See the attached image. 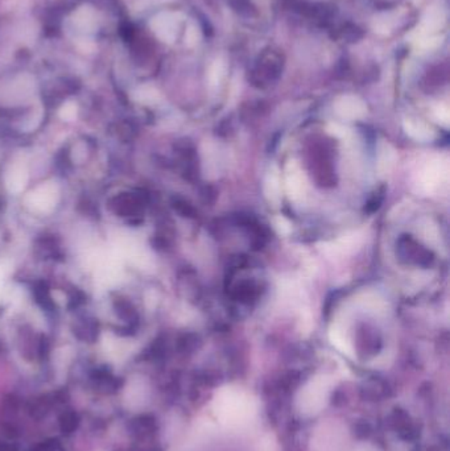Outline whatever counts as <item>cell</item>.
Masks as SVG:
<instances>
[{
    "label": "cell",
    "instance_id": "6da1fadb",
    "mask_svg": "<svg viewBox=\"0 0 450 451\" xmlns=\"http://www.w3.org/2000/svg\"><path fill=\"white\" fill-rule=\"evenodd\" d=\"M285 190L293 202H301L307 195L308 181L304 170L296 161H290L285 167Z\"/></svg>",
    "mask_w": 450,
    "mask_h": 451
},
{
    "label": "cell",
    "instance_id": "8992f818",
    "mask_svg": "<svg viewBox=\"0 0 450 451\" xmlns=\"http://www.w3.org/2000/svg\"><path fill=\"white\" fill-rule=\"evenodd\" d=\"M263 190H265V198L267 201L274 206H277L280 204V199H282V180H280V175H279V170L276 167H272L267 172L265 177V185H263Z\"/></svg>",
    "mask_w": 450,
    "mask_h": 451
},
{
    "label": "cell",
    "instance_id": "7c38bea8",
    "mask_svg": "<svg viewBox=\"0 0 450 451\" xmlns=\"http://www.w3.org/2000/svg\"><path fill=\"white\" fill-rule=\"evenodd\" d=\"M433 114H434L436 120H437L439 123L442 124L444 127H448V125H449L450 115L449 108H448V107L439 105V106L434 108Z\"/></svg>",
    "mask_w": 450,
    "mask_h": 451
},
{
    "label": "cell",
    "instance_id": "ba28073f",
    "mask_svg": "<svg viewBox=\"0 0 450 451\" xmlns=\"http://www.w3.org/2000/svg\"><path fill=\"white\" fill-rule=\"evenodd\" d=\"M74 334L83 341H94L98 336L97 323L93 319H80L74 328Z\"/></svg>",
    "mask_w": 450,
    "mask_h": 451
},
{
    "label": "cell",
    "instance_id": "277c9868",
    "mask_svg": "<svg viewBox=\"0 0 450 451\" xmlns=\"http://www.w3.org/2000/svg\"><path fill=\"white\" fill-rule=\"evenodd\" d=\"M336 111L338 115L347 120L361 119L366 115V106L359 98L346 95L337 100Z\"/></svg>",
    "mask_w": 450,
    "mask_h": 451
},
{
    "label": "cell",
    "instance_id": "7a4b0ae2",
    "mask_svg": "<svg viewBox=\"0 0 450 451\" xmlns=\"http://www.w3.org/2000/svg\"><path fill=\"white\" fill-rule=\"evenodd\" d=\"M449 178V162L448 160L434 159L428 162V165L424 168L421 175V185L429 193L439 189L444 182H446Z\"/></svg>",
    "mask_w": 450,
    "mask_h": 451
},
{
    "label": "cell",
    "instance_id": "5b68a950",
    "mask_svg": "<svg viewBox=\"0 0 450 451\" xmlns=\"http://www.w3.org/2000/svg\"><path fill=\"white\" fill-rule=\"evenodd\" d=\"M361 243H362V237L358 232H353V234L341 237L336 242L325 243L322 251L329 255H344L347 252H353L355 248L361 246Z\"/></svg>",
    "mask_w": 450,
    "mask_h": 451
},
{
    "label": "cell",
    "instance_id": "30bf717a",
    "mask_svg": "<svg viewBox=\"0 0 450 451\" xmlns=\"http://www.w3.org/2000/svg\"><path fill=\"white\" fill-rule=\"evenodd\" d=\"M330 339H332V342H333L338 348L344 350V353H350V351H352V347L349 345V342H347V339H346V336H344L342 328H339L338 325H333L332 328H330Z\"/></svg>",
    "mask_w": 450,
    "mask_h": 451
},
{
    "label": "cell",
    "instance_id": "4fadbf2b",
    "mask_svg": "<svg viewBox=\"0 0 450 451\" xmlns=\"http://www.w3.org/2000/svg\"><path fill=\"white\" fill-rule=\"evenodd\" d=\"M274 226L276 231H277L280 235L285 237V235L291 234V223H290V221H288L287 218H284V217L275 218Z\"/></svg>",
    "mask_w": 450,
    "mask_h": 451
},
{
    "label": "cell",
    "instance_id": "9c48e42d",
    "mask_svg": "<svg viewBox=\"0 0 450 451\" xmlns=\"http://www.w3.org/2000/svg\"><path fill=\"white\" fill-rule=\"evenodd\" d=\"M394 162H395L394 150H391L389 145H384V148L380 150L379 164H378L380 175L389 173L391 168H392V165H394Z\"/></svg>",
    "mask_w": 450,
    "mask_h": 451
},
{
    "label": "cell",
    "instance_id": "3957f363",
    "mask_svg": "<svg viewBox=\"0 0 450 451\" xmlns=\"http://www.w3.org/2000/svg\"><path fill=\"white\" fill-rule=\"evenodd\" d=\"M203 172L208 175V177H217L221 175L226 165V156L221 144L215 142L203 144Z\"/></svg>",
    "mask_w": 450,
    "mask_h": 451
},
{
    "label": "cell",
    "instance_id": "52a82bcc",
    "mask_svg": "<svg viewBox=\"0 0 450 451\" xmlns=\"http://www.w3.org/2000/svg\"><path fill=\"white\" fill-rule=\"evenodd\" d=\"M406 133L417 142H432L436 138V133L426 123L417 119H406L404 120Z\"/></svg>",
    "mask_w": 450,
    "mask_h": 451
},
{
    "label": "cell",
    "instance_id": "8fae6325",
    "mask_svg": "<svg viewBox=\"0 0 450 451\" xmlns=\"http://www.w3.org/2000/svg\"><path fill=\"white\" fill-rule=\"evenodd\" d=\"M35 296L36 299H37V302H39L43 308L52 310V308H53V302L51 301V296H49V292H48V289H46V286H45L44 284L36 286Z\"/></svg>",
    "mask_w": 450,
    "mask_h": 451
},
{
    "label": "cell",
    "instance_id": "5bb4252c",
    "mask_svg": "<svg viewBox=\"0 0 450 451\" xmlns=\"http://www.w3.org/2000/svg\"><path fill=\"white\" fill-rule=\"evenodd\" d=\"M327 131H329V133L337 136V138H344L346 133H347V130H346L344 127L337 123L330 124V125L327 127Z\"/></svg>",
    "mask_w": 450,
    "mask_h": 451
}]
</instances>
